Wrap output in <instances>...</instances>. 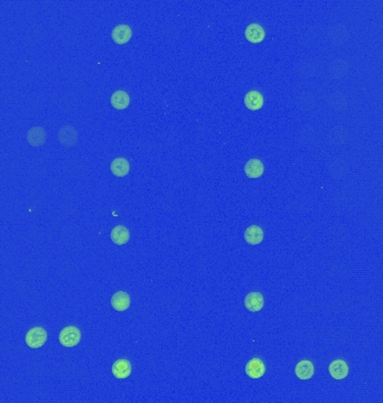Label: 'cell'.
I'll use <instances>...</instances> for the list:
<instances>
[{"label": "cell", "instance_id": "cell-1", "mask_svg": "<svg viewBox=\"0 0 383 403\" xmlns=\"http://www.w3.org/2000/svg\"><path fill=\"white\" fill-rule=\"evenodd\" d=\"M47 333L43 327H33L27 332L25 336V342L28 347L39 348L46 343Z\"/></svg>", "mask_w": 383, "mask_h": 403}, {"label": "cell", "instance_id": "cell-2", "mask_svg": "<svg viewBox=\"0 0 383 403\" xmlns=\"http://www.w3.org/2000/svg\"><path fill=\"white\" fill-rule=\"evenodd\" d=\"M59 339L64 347H74L81 340V332L75 326H67L61 331Z\"/></svg>", "mask_w": 383, "mask_h": 403}, {"label": "cell", "instance_id": "cell-3", "mask_svg": "<svg viewBox=\"0 0 383 403\" xmlns=\"http://www.w3.org/2000/svg\"><path fill=\"white\" fill-rule=\"evenodd\" d=\"M244 306L249 311L252 313H258L265 306V298L258 291H253L248 293L244 298Z\"/></svg>", "mask_w": 383, "mask_h": 403}, {"label": "cell", "instance_id": "cell-4", "mask_svg": "<svg viewBox=\"0 0 383 403\" xmlns=\"http://www.w3.org/2000/svg\"><path fill=\"white\" fill-rule=\"evenodd\" d=\"M266 373V365L260 359H252L250 360L247 365H245V374L250 379H260L265 375Z\"/></svg>", "mask_w": 383, "mask_h": 403}, {"label": "cell", "instance_id": "cell-5", "mask_svg": "<svg viewBox=\"0 0 383 403\" xmlns=\"http://www.w3.org/2000/svg\"><path fill=\"white\" fill-rule=\"evenodd\" d=\"M111 37L114 43L123 45L128 43L133 37V30L128 25H118L112 30Z\"/></svg>", "mask_w": 383, "mask_h": 403}, {"label": "cell", "instance_id": "cell-6", "mask_svg": "<svg viewBox=\"0 0 383 403\" xmlns=\"http://www.w3.org/2000/svg\"><path fill=\"white\" fill-rule=\"evenodd\" d=\"M60 143L65 147H72L78 141V131L72 126H64L59 131Z\"/></svg>", "mask_w": 383, "mask_h": 403}, {"label": "cell", "instance_id": "cell-7", "mask_svg": "<svg viewBox=\"0 0 383 403\" xmlns=\"http://www.w3.org/2000/svg\"><path fill=\"white\" fill-rule=\"evenodd\" d=\"M244 103L245 106L251 111L260 110L265 103L264 95H262L259 91L256 90L250 91V92H248L244 96Z\"/></svg>", "mask_w": 383, "mask_h": 403}, {"label": "cell", "instance_id": "cell-8", "mask_svg": "<svg viewBox=\"0 0 383 403\" xmlns=\"http://www.w3.org/2000/svg\"><path fill=\"white\" fill-rule=\"evenodd\" d=\"M133 367H131V363L128 360H118L113 363L112 365V374L113 377L119 380H123L130 377Z\"/></svg>", "mask_w": 383, "mask_h": 403}, {"label": "cell", "instance_id": "cell-9", "mask_svg": "<svg viewBox=\"0 0 383 403\" xmlns=\"http://www.w3.org/2000/svg\"><path fill=\"white\" fill-rule=\"evenodd\" d=\"M244 35L245 38H247L250 43L258 44L265 39L266 32L259 24H256L254 22V24H250L247 28H245Z\"/></svg>", "mask_w": 383, "mask_h": 403}, {"label": "cell", "instance_id": "cell-10", "mask_svg": "<svg viewBox=\"0 0 383 403\" xmlns=\"http://www.w3.org/2000/svg\"><path fill=\"white\" fill-rule=\"evenodd\" d=\"M111 306L114 310L124 311L130 307V296L124 291H117L111 297Z\"/></svg>", "mask_w": 383, "mask_h": 403}, {"label": "cell", "instance_id": "cell-11", "mask_svg": "<svg viewBox=\"0 0 383 403\" xmlns=\"http://www.w3.org/2000/svg\"><path fill=\"white\" fill-rule=\"evenodd\" d=\"M330 377L335 380H344L348 375V366L345 361L336 360L331 362L328 367Z\"/></svg>", "mask_w": 383, "mask_h": 403}, {"label": "cell", "instance_id": "cell-12", "mask_svg": "<svg viewBox=\"0 0 383 403\" xmlns=\"http://www.w3.org/2000/svg\"><path fill=\"white\" fill-rule=\"evenodd\" d=\"M265 166L261 160L252 158L250 159L244 166V174L248 176L249 178H259L264 175Z\"/></svg>", "mask_w": 383, "mask_h": 403}, {"label": "cell", "instance_id": "cell-13", "mask_svg": "<svg viewBox=\"0 0 383 403\" xmlns=\"http://www.w3.org/2000/svg\"><path fill=\"white\" fill-rule=\"evenodd\" d=\"M111 173L117 177H124L130 172V164L123 157H118L110 164Z\"/></svg>", "mask_w": 383, "mask_h": 403}, {"label": "cell", "instance_id": "cell-14", "mask_svg": "<svg viewBox=\"0 0 383 403\" xmlns=\"http://www.w3.org/2000/svg\"><path fill=\"white\" fill-rule=\"evenodd\" d=\"M264 237H265L264 230L258 225H251L244 232V240L249 244H251V246L260 244L262 241H264Z\"/></svg>", "mask_w": 383, "mask_h": 403}, {"label": "cell", "instance_id": "cell-15", "mask_svg": "<svg viewBox=\"0 0 383 403\" xmlns=\"http://www.w3.org/2000/svg\"><path fill=\"white\" fill-rule=\"evenodd\" d=\"M111 241L117 246H123L130 239L129 230L124 225H117L112 229L110 233Z\"/></svg>", "mask_w": 383, "mask_h": 403}, {"label": "cell", "instance_id": "cell-16", "mask_svg": "<svg viewBox=\"0 0 383 403\" xmlns=\"http://www.w3.org/2000/svg\"><path fill=\"white\" fill-rule=\"evenodd\" d=\"M111 105L117 110H123L129 106L130 96L129 94L122 90H118L111 95Z\"/></svg>", "mask_w": 383, "mask_h": 403}, {"label": "cell", "instance_id": "cell-17", "mask_svg": "<svg viewBox=\"0 0 383 403\" xmlns=\"http://www.w3.org/2000/svg\"><path fill=\"white\" fill-rule=\"evenodd\" d=\"M296 377L302 381H307L314 375V365L311 361H300L295 368Z\"/></svg>", "mask_w": 383, "mask_h": 403}, {"label": "cell", "instance_id": "cell-18", "mask_svg": "<svg viewBox=\"0 0 383 403\" xmlns=\"http://www.w3.org/2000/svg\"><path fill=\"white\" fill-rule=\"evenodd\" d=\"M27 140L30 145L34 147H39L45 141V131L41 127H34L27 133Z\"/></svg>", "mask_w": 383, "mask_h": 403}]
</instances>
